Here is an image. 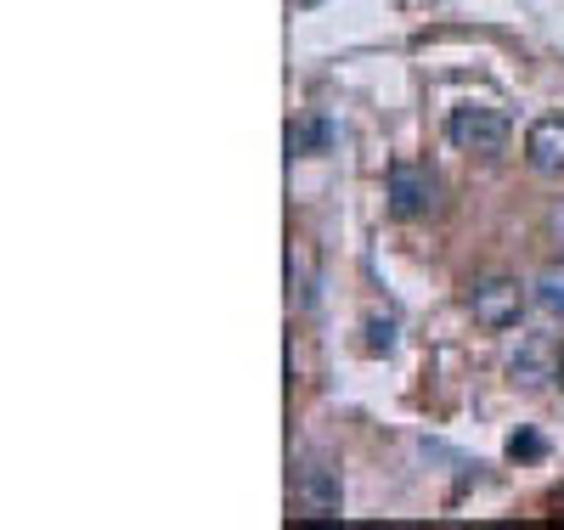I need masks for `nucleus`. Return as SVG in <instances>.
<instances>
[{"mask_svg": "<svg viewBox=\"0 0 564 530\" xmlns=\"http://www.w3.org/2000/svg\"><path fill=\"white\" fill-rule=\"evenodd\" d=\"M468 316H475V327H486V333L520 327V316H525V288H520V277H502V271L475 277V282H468Z\"/></svg>", "mask_w": 564, "mask_h": 530, "instance_id": "f257e3e1", "label": "nucleus"}, {"mask_svg": "<svg viewBox=\"0 0 564 530\" xmlns=\"http://www.w3.org/2000/svg\"><path fill=\"white\" fill-rule=\"evenodd\" d=\"M446 141L457 153H480V159H497L508 148V113L491 108V102H457L446 113Z\"/></svg>", "mask_w": 564, "mask_h": 530, "instance_id": "f03ea898", "label": "nucleus"}, {"mask_svg": "<svg viewBox=\"0 0 564 530\" xmlns=\"http://www.w3.org/2000/svg\"><path fill=\"white\" fill-rule=\"evenodd\" d=\"M345 508V486H339V468L327 457H305L294 474V519L300 524H334Z\"/></svg>", "mask_w": 564, "mask_h": 530, "instance_id": "7ed1b4c3", "label": "nucleus"}, {"mask_svg": "<svg viewBox=\"0 0 564 530\" xmlns=\"http://www.w3.org/2000/svg\"><path fill=\"white\" fill-rule=\"evenodd\" d=\"M558 372H564V339L558 333H525L520 350L508 356L513 390H547V383H558Z\"/></svg>", "mask_w": 564, "mask_h": 530, "instance_id": "20e7f679", "label": "nucleus"}, {"mask_svg": "<svg viewBox=\"0 0 564 530\" xmlns=\"http://www.w3.org/2000/svg\"><path fill=\"white\" fill-rule=\"evenodd\" d=\"M435 192H441V181H435V170L430 164H412V159H401V164H390V215L395 220H417V215H430L435 209Z\"/></svg>", "mask_w": 564, "mask_h": 530, "instance_id": "39448f33", "label": "nucleus"}, {"mask_svg": "<svg viewBox=\"0 0 564 530\" xmlns=\"http://www.w3.org/2000/svg\"><path fill=\"white\" fill-rule=\"evenodd\" d=\"M525 164L536 175H564V113H542L525 130Z\"/></svg>", "mask_w": 564, "mask_h": 530, "instance_id": "423d86ee", "label": "nucleus"}, {"mask_svg": "<svg viewBox=\"0 0 564 530\" xmlns=\"http://www.w3.org/2000/svg\"><path fill=\"white\" fill-rule=\"evenodd\" d=\"M316 255H311V244H289V300L300 305V311H316Z\"/></svg>", "mask_w": 564, "mask_h": 530, "instance_id": "0eeeda50", "label": "nucleus"}, {"mask_svg": "<svg viewBox=\"0 0 564 530\" xmlns=\"http://www.w3.org/2000/svg\"><path fill=\"white\" fill-rule=\"evenodd\" d=\"M531 300H536V311L564 316V255H558V260H547V266L536 271V282H531Z\"/></svg>", "mask_w": 564, "mask_h": 530, "instance_id": "6e6552de", "label": "nucleus"}, {"mask_svg": "<svg viewBox=\"0 0 564 530\" xmlns=\"http://www.w3.org/2000/svg\"><path fill=\"white\" fill-rule=\"evenodd\" d=\"M367 350L390 356L395 350V316H367Z\"/></svg>", "mask_w": 564, "mask_h": 530, "instance_id": "1a4fd4ad", "label": "nucleus"}, {"mask_svg": "<svg viewBox=\"0 0 564 530\" xmlns=\"http://www.w3.org/2000/svg\"><path fill=\"white\" fill-rule=\"evenodd\" d=\"M305 148H327V125H289V153H305Z\"/></svg>", "mask_w": 564, "mask_h": 530, "instance_id": "9d476101", "label": "nucleus"}, {"mask_svg": "<svg viewBox=\"0 0 564 530\" xmlns=\"http://www.w3.org/2000/svg\"><path fill=\"white\" fill-rule=\"evenodd\" d=\"M508 457H542V441L536 435H513L508 441Z\"/></svg>", "mask_w": 564, "mask_h": 530, "instance_id": "9b49d317", "label": "nucleus"}]
</instances>
